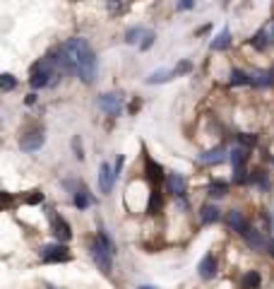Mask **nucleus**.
<instances>
[{
	"label": "nucleus",
	"instance_id": "nucleus-1",
	"mask_svg": "<svg viewBox=\"0 0 274 289\" xmlns=\"http://www.w3.org/2000/svg\"><path fill=\"white\" fill-rule=\"evenodd\" d=\"M55 63L63 72H72L82 80L84 85H91L96 77V53L89 46V41L82 36H72L65 44L58 46L53 53Z\"/></svg>",
	"mask_w": 274,
	"mask_h": 289
},
{
	"label": "nucleus",
	"instance_id": "nucleus-2",
	"mask_svg": "<svg viewBox=\"0 0 274 289\" xmlns=\"http://www.w3.org/2000/svg\"><path fill=\"white\" fill-rule=\"evenodd\" d=\"M60 68H58V63H55V56L51 53V56L41 58L34 68H31V77H29V85H31V89H44V87L53 85L55 80L60 77Z\"/></svg>",
	"mask_w": 274,
	"mask_h": 289
},
{
	"label": "nucleus",
	"instance_id": "nucleus-3",
	"mask_svg": "<svg viewBox=\"0 0 274 289\" xmlns=\"http://www.w3.org/2000/svg\"><path fill=\"white\" fill-rule=\"evenodd\" d=\"M89 251H91L94 263L99 265V270H101L104 275H109L111 267H113V256H115V246H113V241H111L104 231H99V236L94 239V243H91Z\"/></svg>",
	"mask_w": 274,
	"mask_h": 289
},
{
	"label": "nucleus",
	"instance_id": "nucleus-4",
	"mask_svg": "<svg viewBox=\"0 0 274 289\" xmlns=\"http://www.w3.org/2000/svg\"><path fill=\"white\" fill-rule=\"evenodd\" d=\"M39 256H41L44 263H68L70 260V251H68V246L63 241H58L53 246H44L39 251Z\"/></svg>",
	"mask_w": 274,
	"mask_h": 289
},
{
	"label": "nucleus",
	"instance_id": "nucleus-5",
	"mask_svg": "<svg viewBox=\"0 0 274 289\" xmlns=\"http://www.w3.org/2000/svg\"><path fill=\"white\" fill-rule=\"evenodd\" d=\"M99 109H104L109 116H120L123 111V96L120 94H101L99 96Z\"/></svg>",
	"mask_w": 274,
	"mask_h": 289
},
{
	"label": "nucleus",
	"instance_id": "nucleus-6",
	"mask_svg": "<svg viewBox=\"0 0 274 289\" xmlns=\"http://www.w3.org/2000/svg\"><path fill=\"white\" fill-rule=\"evenodd\" d=\"M166 188H168V193L171 195H176V198H183L185 195V188H188V183H185V178H183V173H166Z\"/></svg>",
	"mask_w": 274,
	"mask_h": 289
},
{
	"label": "nucleus",
	"instance_id": "nucleus-7",
	"mask_svg": "<svg viewBox=\"0 0 274 289\" xmlns=\"http://www.w3.org/2000/svg\"><path fill=\"white\" fill-rule=\"evenodd\" d=\"M46 143V135H44V130H31L27 135H22V140H20V147L24 149V152H36V149H41Z\"/></svg>",
	"mask_w": 274,
	"mask_h": 289
},
{
	"label": "nucleus",
	"instance_id": "nucleus-8",
	"mask_svg": "<svg viewBox=\"0 0 274 289\" xmlns=\"http://www.w3.org/2000/svg\"><path fill=\"white\" fill-rule=\"evenodd\" d=\"M113 181H115V169L111 167L109 162H104V164L99 167V191H101L104 195H106V193H111Z\"/></svg>",
	"mask_w": 274,
	"mask_h": 289
},
{
	"label": "nucleus",
	"instance_id": "nucleus-9",
	"mask_svg": "<svg viewBox=\"0 0 274 289\" xmlns=\"http://www.w3.org/2000/svg\"><path fill=\"white\" fill-rule=\"evenodd\" d=\"M51 229H53L55 239H58V241H63V243H68V241L72 239L70 224H68L63 217H58V215H51Z\"/></svg>",
	"mask_w": 274,
	"mask_h": 289
},
{
	"label": "nucleus",
	"instance_id": "nucleus-10",
	"mask_svg": "<svg viewBox=\"0 0 274 289\" xmlns=\"http://www.w3.org/2000/svg\"><path fill=\"white\" fill-rule=\"evenodd\" d=\"M197 270H200V277H202V280H212V277L217 275V260H214V256L207 253L205 258L200 260Z\"/></svg>",
	"mask_w": 274,
	"mask_h": 289
},
{
	"label": "nucleus",
	"instance_id": "nucleus-11",
	"mask_svg": "<svg viewBox=\"0 0 274 289\" xmlns=\"http://www.w3.org/2000/svg\"><path fill=\"white\" fill-rule=\"evenodd\" d=\"M221 212L217 205H202V210H200V222L202 224H214V222H219Z\"/></svg>",
	"mask_w": 274,
	"mask_h": 289
},
{
	"label": "nucleus",
	"instance_id": "nucleus-12",
	"mask_svg": "<svg viewBox=\"0 0 274 289\" xmlns=\"http://www.w3.org/2000/svg\"><path fill=\"white\" fill-rule=\"evenodd\" d=\"M226 159V149L224 147H214L205 154H200V164H221Z\"/></svg>",
	"mask_w": 274,
	"mask_h": 289
},
{
	"label": "nucleus",
	"instance_id": "nucleus-13",
	"mask_svg": "<svg viewBox=\"0 0 274 289\" xmlns=\"http://www.w3.org/2000/svg\"><path fill=\"white\" fill-rule=\"evenodd\" d=\"M144 171H147V178H149V181H154V183L164 178V169H161V164H159V162H154L152 157H147V159H144Z\"/></svg>",
	"mask_w": 274,
	"mask_h": 289
},
{
	"label": "nucleus",
	"instance_id": "nucleus-14",
	"mask_svg": "<svg viewBox=\"0 0 274 289\" xmlns=\"http://www.w3.org/2000/svg\"><path fill=\"white\" fill-rule=\"evenodd\" d=\"M226 222H228V227L233 231H238V234H243V231L248 229V219L238 212V210H231L228 212V217H226Z\"/></svg>",
	"mask_w": 274,
	"mask_h": 289
},
{
	"label": "nucleus",
	"instance_id": "nucleus-15",
	"mask_svg": "<svg viewBox=\"0 0 274 289\" xmlns=\"http://www.w3.org/2000/svg\"><path fill=\"white\" fill-rule=\"evenodd\" d=\"M243 239H246V243L250 248H267V241L262 239V234L257 229H250V227H248V229L243 231Z\"/></svg>",
	"mask_w": 274,
	"mask_h": 289
},
{
	"label": "nucleus",
	"instance_id": "nucleus-16",
	"mask_svg": "<svg viewBox=\"0 0 274 289\" xmlns=\"http://www.w3.org/2000/svg\"><path fill=\"white\" fill-rule=\"evenodd\" d=\"M228 46H231V31H228V29H221V34L219 36H214L212 44H209L212 51H226Z\"/></svg>",
	"mask_w": 274,
	"mask_h": 289
},
{
	"label": "nucleus",
	"instance_id": "nucleus-17",
	"mask_svg": "<svg viewBox=\"0 0 274 289\" xmlns=\"http://www.w3.org/2000/svg\"><path fill=\"white\" fill-rule=\"evenodd\" d=\"M250 85L270 87L272 85V75H270V70H267V72H265V70H252V72H250Z\"/></svg>",
	"mask_w": 274,
	"mask_h": 289
},
{
	"label": "nucleus",
	"instance_id": "nucleus-18",
	"mask_svg": "<svg viewBox=\"0 0 274 289\" xmlns=\"http://www.w3.org/2000/svg\"><path fill=\"white\" fill-rule=\"evenodd\" d=\"M246 162H248V147H243V144L233 147V149H231V164H233V169L246 167Z\"/></svg>",
	"mask_w": 274,
	"mask_h": 289
},
{
	"label": "nucleus",
	"instance_id": "nucleus-19",
	"mask_svg": "<svg viewBox=\"0 0 274 289\" xmlns=\"http://www.w3.org/2000/svg\"><path fill=\"white\" fill-rule=\"evenodd\" d=\"M171 77H176V70H159L147 77V85H161V82H168Z\"/></svg>",
	"mask_w": 274,
	"mask_h": 289
},
{
	"label": "nucleus",
	"instance_id": "nucleus-20",
	"mask_svg": "<svg viewBox=\"0 0 274 289\" xmlns=\"http://www.w3.org/2000/svg\"><path fill=\"white\" fill-rule=\"evenodd\" d=\"M260 282H262L260 272H246L243 280H241V289H257L260 287Z\"/></svg>",
	"mask_w": 274,
	"mask_h": 289
},
{
	"label": "nucleus",
	"instance_id": "nucleus-21",
	"mask_svg": "<svg viewBox=\"0 0 274 289\" xmlns=\"http://www.w3.org/2000/svg\"><path fill=\"white\" fill-rule=\"evenodd\" d=\"M228 193V183L226 181H212V186H209V198H224Z\"/></svg>",
	"mask_w": 274,
	"mask_h": 289
},
{
	"label": "nucleus",
	"instance_id": "nucleus-22",
	"mask_svg": "<svg viewBox=\"0 0 274 289\" xmlns=\"http://www.w3.org/2000/svg\"><path fill=\"white\" fill-rule=\"evenodd\" d=\"M144 34H147V29L144 27H130L128 31H125V41H128V44H142Z\"/></svg>",
	"mask_w": 274,
	"mask_h": 289
},
{
	"label": "nucleus",
	"instance_id": "nucleus-23",
	"mask_svg": "<svg viewBox=\"0 0 274 289\" xmlns=\"http://www.w3.org/2000/svg\"><path fill=\"white\" fill-rule=\"evenodd\" d=\"M250 183H255V186H257V188H262V191H267V188H270V178H267V173L260 171V169L250 173Z\"/></svg>",
	"mask_w": 274,
	"mask_h": 289
},
{
	"label": "nucleus",
	"instance_id": "nucleus-24",
	"mask_svg": "<svg viewBox=\"0 0 274 289\" xmlns=\"http://www.w3.org/2000/svg\"><path fill=\"white\" fill-rule=\"evenodd\" d=\"M72 202H75V207H80V210H84V207H89V195H87V191L84 188H77L75 191V198H72Z\"/></svg>",
	"mask_w": 274,
	"mask_h": 289
},
{
	"label": "nucleus",
	"instance_id": "nucleus-25",
	"mask_svg": "<svg viewBox=\"0 0 274 289\" xmlns=\"http://www.w3.org/2000/svg\"><path fill=\"white\" fill-rule=\"evenodd\" d=\"M231 85L233 87L250 85V75H246L243 70H233V72H231Z\"/></svg>",
	"mask_w": 274,
	"mask_h": 289
},
{
	"label": "nucleus",
	"instance_id": "nucleus-26",
	"mask_svg": "<svg viewBox=\"0 0 274 289\" xmlns=\"http://www.w3.org/2000/svg\"><path fill=\"white\" fill-rule=\"evenodd\" d=\"M0 87H2V92H12V89L17 87V80H15V75H10V72L0 75Z\"/></svg>",
	"mask_w": 274,
	"mask_h": 289
},
{
	"label": "nucleus",
	"instance_id": "nucleus-27",
	"mask_svg": "<svg viewBox=\"0 0 274 289\" xmlns=\"http://www.w3.org/2000/svg\"><path fill=\"white\" fill-rule=\"evenodd\" d=\"M250 181V173L246 171V167H238V169H233V183L236 186H243Z\"/></svg>",
	"mask_w": 274,
	"mask_h": 289
},
{
	"label": "nucleus",
	"instance_id": "nucleus-28",
	"mask_svg": "<svg viewBox=\"0 0 274 289\" xmlns=\"http://www.w3.org/2000/svg\"><path fill=\"white\" fill-rule=\"evenodd\" d=\"M250 44H252L255 48H260V51H262V48L267 46V31H265V29H262V31H257V34L252 36V41H250Z\"/></svg>",
	"mask_w": 274,
	"mask_h": 289
},
{
	"label": "nucleus",
	"instance_id": "nucleus-29",
	"mask_svg": "<svg viewBox=\"0 0 274 289\" xmlns=\"http://www.w3.org/2000/svg\"><path fill=\"white\" fill-rule=\"evenodd\" d=\"M109 12L111 15H123L125 12V0H109Z\"/></svg>",
	"mask_w": 274,
	"mask_h": 289
},
{
	"label": "nucleus",
	"instance_id": "nucleus-30",
	"mask_svg": "<svg viewBox=\"0 0 274 289\" xmlns=\"http://www.w3.org/2000/svg\"><path fill=\"white\" fill-rule=\"evenodd\" d=\"M154 39H157V34L147 29V34H144V39H142V44H139V48H142V51H149V48H152V44H154Z\"/></svg>",
	"mask_w": 274,
	"mask_h": 289
},
{
	"label": "nucleus",
	"instance_id": "nucleus-31",
	"mask_svg": "<svg viewBox=\"0 0 274 289\" xmlns=\"http://www.w3.org/2000/svg\"><path fill=\"white\" fill-rule=\"evenodd\" d=\"M238 143L243 144V147H252V144L257 143V138H255V135H248V133H241V135H238Z\"/></svg>",
	"mask_w": 274,
	"mask_h": 289
},
{
	"label": "nucleus",
	"instance_id": "nucleus-32",
	"mask_svg": "<svg viewBox=\"0 0 274 289\" xmlns=\"http://www.w3.org/2000/svg\"><path fill=\"white\" fill-rule=\"evenodd\" d=\"M29 205H36V202H44V193H39V191H31V195L27 198Z\"/></svg>",
	"mask_w": 274,
	"mask_h": 289
},
{
	"label": "nucleus",
	"instance_id": "nucleus-33",
	"mask_svg": "<svg viewBox=\"0 0 274 289\" xmlns=\"http://www.w3.org/2000/svg\"><path fill=\"white\" fill-rule=\"evenodd\" d=\"M181 12H185V10H192L195 7V0H178V5H176Z\"/></svg>",
	"mask_w": 274,
	"mask_h": 289
},
{
	"label": "nucleus",
	"instance_id": "nucleus-34",
	"mask_svg": "<svg viewBox=\"0 0 274 289\" xmlns=\"http://www.w3.org/2000/svg\"><path fill=\"white\" fill-rule=\"evenodd\" d=\"M188 70H190V63H188V60H183V63L176 68V75H181V72H188Z\"/></svg>",
	"mask_w": 274,
	"mask_h": 289
},
{
	"label": "nucleus",
	"instance_id": "nucleus-35",
	"mask_svg": "<svg viewBox=\"0 0 274 289\" xmlns=\"http://www.w3.org/2000/svg\"><path fill=\"white\" fill-rule=\"evenodd\" d=\"M123 162H125L123 157H118V159H115V164H113V169H115V176H118V173H120V169H123Z\"/></svg>",
	"mask_w": 274,
	"mask_h": 289
},
{
	"label": "nucleus",
	"instance_id": "nucleus-36",
	"mask_svg": "<svg viewBox=\"0 0 274 289\" xmlns=\"http://www.w3.org/2000/svg\"><path fill=\"white\" fill-rule=\"evenodd\" d=\"M267 253H270V256H274V239H270V241H267Z\"/></svg>",
	"mask_w": 274,
	"mask_h": 289
},
{
	"label": "nucleus",
	"instance_id": "nucleus-37",
	"mask_svg": "<svg viewBox=\"0 0 274 289\" xmlns=\"http://www.w3.org/2000/svg\"><path fill=\"white\" fill-rule=\"evenodd\" d=\"M270 36L274 39V22H272V27H270Z\"/></svg>",
	"mask_w": 274,
	"mask_h": 289
},
{
	"label": "nucleus",
	"instance_id": "nucleus-38",
	"mask_svg": "<svg viewBox=\"0 0 274 289\" xmlns=\"http://www.w3.org/2000/svg\"><path fill=\"white\" fill-rule=\"evenodd\" d=\"M270 75H272V85H274V68H272V70H270Z\"/></svg>",
	"mask_w": 274,
	"mask_h": 289
},
{
	"label": "nucleus",
	"instance_id": "nucleus-39",
	"mask_svg": "<svg viewBox=\"0 0 274 289\" xmlns=\"http://www.w3.org/2000/svg\"><path fill=\"white\" fill-rule=\"evenodd\" d=\"M137 289H154V287H137Z\"/></svg>",
	"mask_w": 274,
	"mask_h": 289
}]
</instances>
